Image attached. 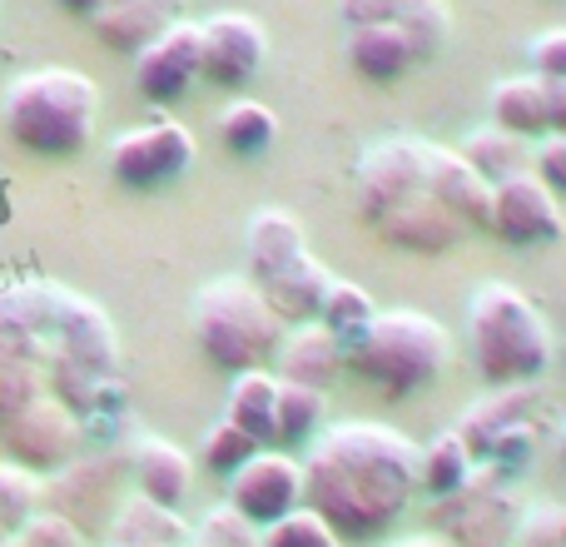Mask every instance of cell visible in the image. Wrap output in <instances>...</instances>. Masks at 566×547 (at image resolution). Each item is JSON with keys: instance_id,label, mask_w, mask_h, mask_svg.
<instances>
[{"instance_id": "8992f818", "label": "cell", "mask_w": 566, "mask_h": 547, "mask_svg": "<svg viewBox=\"0 0 566 547\" xmlns=\"http://www.w3.org/2000/svg\"><path fill=\"white\" fill-rule=\"evenodd\" d=\"M432 155L438 145L412 135H392L382 145H373L358 165V215L363 225H378L388 209L408 205V199L428 195V175H432Z\"/></svg>"}, {"instance_id": "52a82bcc", "label": "cell", "mask_w": 566, "mask_h": 547, "mask_svg": "<svg viewBox=\"0 0 566 547\" xmlns=\"http://www.w3.org/2000/svg\"><path fill=\"white\" fill-rule=\"evenodd\" d=\"M195 155V135L179 120H155V125L125 130L109 145V175H115V185L135 189V195H155V189L185 179Z\"/></svg>"}, {"instance_id": "4fadbf2b", "label": "cell", "mask_w": 566, "mask_h": 547, "mask_svg": "<svg viewBox=\"0 0 566 547\" xmlns=\"http://www.w3.org/2000/svg\"><path fill=\"white\" fill-rule=\"evenodd\" d=\"M50 353L80 363L95 373H119V333L105 319L99 303H90L85 293L55 289V309H50Z\"/></svg>"}, {"instance_id": "ba28073f", "label": "cell", "mask_w": 566, "mask_h": 547, "mask_svg": "<svg viewBox=\"0 0 566 547\" xmlns=\"http://www.w3.org/2000/svg\"><path fill=\"white\" fill-rule=\"evenodd\" d=\"M522 513L527 508L517 503L507 473L478 468L468 488L438 503L432 518H438L442 528H452V543H462V547H512V533H517Z\"/></svg>"}, {"instance_id": "d590c367", "label": "cell", "mask_w": 566, "mask_h": 547, "mask_svg": "<svg viewBox=\"0 0 566 547\" xmlns=\"http://www.w3.org/2000/svg\"><path fill=\"white\" fill-rule=\"evenodd\" d=\"M45 393V369L35 359H15V353H0V423H10L20 409Z\"/></svg>"}, {"instance_id": "60d3db41", "label": "cell", "mask_w": 566, "mask_h": 547, "mask_svg": "<svg viewBox=\"0 0 566 547\" xmlns=\"http://www.w3.org/2000/svg\"><path fill=\"white\" fill-rule=\"evenodd\" d=\"M527 60H532V75L537 80H547V85H566V25L542 30V35L527 45Z\"/></svg>"}, {"instance_id": "7c38bea8", "label": "cell", "mask_w": 566, "mask_h": 547, "mask_svg": "<svg viewBox=\"0 0 566 547\" xmlns=\"http://www.w3.org/2000/svg\"><path fill=\"white\" fill-rule=\"evenodd\" d=\"M205 80V30L195 20H175L135 55V85L149 105H175Z\"/></svg>"}, {"instance_id": "4dcf8cb0", "label": "cell", "mask_w": 566, "mask_h": 547, "mask_svg": "<svg viewBox=\"0 0 566 547\" xmlns=\"http://www.w3.org/2000/svg\"><path fill=\"white\" fill-rule=\"evenodd\" d=\"M458 155L468 159V165L478 169L488 185H502V179L532 169V145H527V140H517V135H507V130H497V125L472 130V135L458 145Z\"/></svg>"}, {"instance_id": "7bdbcfd3", "label": "cell", "mask_w": 566, "mask_h": 547, "mask_svg": "<svg viewBox=\"0 0 566 547\" xmlns=\"http://www.w3.org/2000/svg\"><path fill=\"white\" fill-rule=\"evenodd\" d=\"M552 135H566V85H552Z\"/></svg>"}, {"instance_id": "7402d4cb", "label": "cell", "mask_w": 566, "mask_h": 547, "mask_svg": "<svg viewBox=\"0 0 566 547\" xmlns=\"http://www.w3.org/2000/svg\"><path fill=\"white\" fill-rule=\"evenodd\" d=\"M129 473H135V493L165 503V508H185L189 488H195V463L169 438H139L129 453Z\"/></svg>"}, {"instance_id": "4316f807", "label": "cell", "mask_w": 566, "mask_h": 547, "mask_svg": "<svg viewBox=\"0 0 566 547\" xmlns=\"http://www.w3.org/2000/svg\"><path fill=\"white\" fill-rule=\"evenodd\" d=\"M274 409H279V379L269 369H249L234 373L229 383V403H224V419L234 429H244L259 448H274Z\"/></svg>"}, {"instance_id": "ab89813d", "label": "cell", "mask_w": 566, "mask_h": 547, "mask_svg": "<svg viewBox=\"0 0 566 547\" xmlns=\"http://www.w3.org/2000/svg\"><path fill=\"white\" fill-rule=\"evenodd\" d=\"M512 547H566V508H557V503L527 508L517 533H512Z\"/></svg>"}, {"instance_id": "d6a6232c", "label": "cell", "mask_w": 566, "mask_h": 547, "mask_svg": "<svg viewBox=\"0 0 566 547\" xmlns=\"http://www.w3.org/2000/svg\"><path fill=\"white\" fill-rule=\"evenodd\" d=\"M373 313H378V309H373L368 289H358V283H348V279H333L328 293H323V303H318V319H313V323H323V329H328L333 339L348 349V343L373 323Z\"/></svg>"}, {"instance_id": "603a6c76", "label": "cell", "mask_w": 566, "mask_h": 547, "mask_svg": "<svg viewBox=\"0 0 566 547\" xmlns=\"http://www.w3.org/2000/svg\"><path fill=\"white\" fill-rule=\"evenodd\" d=\"M343 60H348V70L358 80H368V85H398V80L418 65L408 35L392 25H353L348 45H343Z\"/></svg>"}, {"instance_id": "9a60e30c", "label": "cell", "mask_w": 566, "mask_h": 547, "mask_svg": "<svg viewBox=\"0 0 566 547\" xmlns=\"http://www.w3.org/2000/svg\"><path fill=\"white\" fill-rule=\"evenodd\" d=\"M338 16H343V25H392V30H402L408 35V45H412V55H418V65L422 60H432L442 45H448V35H452V16H448V6L442 0H338Z\"/></svg>"}, {"instance_id": "44dd1931", "label": "cell", "mask_w": 566, "mask_h": 547, "mask_svg": "<svg viewBox=\"0 0 566 547\" xmlns=\"http://www.w3.org/2000/svg\"><path fill=\"white\" fill-rule=\"evenodd\" d=\"M254 283H259V293L274 303L279 319L293 329V323H313V319H318V303H323V293H328L333 274L323 269L308 249H303V255H293L289 265H279L274 274H264V279H254Z\"/></svg>"}, {"instance_id": "30bf717a", "label": "cell", "mask_w": 566, "mask_h": 547, "mask_svg": "<svg viewBox=\"0 0 566 547\" xmlns=\"http://www.w3.org/2000/svg\"><path fill=\"white\" fill-rule=\"evenodd\" d=\"M0 438H6L10 463H20L30 473H60L80 453V419L55 393H40L30 409H20L10 423H0Z\"/></svg>"}, {"instance_id": "f546056e", "label": "cell", "mask_w": 566, "mask_h": 547, "mask_svg": "<svg viewBox=\"0 0 566 547\" xmlns=\"http://www.w3.org/2000/svg\"><path fill=\"white\" fill-rule=\"evenodd\" d=\"M328 429V399L318 389L279 379V409H274V448H308Z\"/></svg>"}, {"instance_id": "7dc6e473", "label": "cell", "mask_w": 566, "mask_h": 547, "mask_svg": "<svg viewBox=\"0 0 566 547\" xmlns=\"http://www.w3.org/2000/svg\"><path fill=\"white\" fill-rule=\"evenodd\" d=\"M0 543H6V528H0Z\"/></svg>"}, {"instance_id": "f6af8a7d", "label": "cell", "mask_w": 566, "mask_h": 547, "mask_svg": "<svg viewBox=\"0 0 566 547\" xmlns=\"http://www.w3.org/2000/svg\"><path fill=\"white\" fill-rule=\"evenodd\" d=\"M398 547H452V543H442V538H432V533H422V538H408V543H398Z\"/></svg>"}, {"instance_id": "f1b7e54d", "label": "cell", "mask_w": 566, "mask_h": 547, "mask_svg": "<svg viewBox=\"0 0 566 547\" xmlns=\"http://www.w3.org/2000/svg\"><path fill=\"white\" fill-rule=\"evenodd\" d=\"M472 473H478V458H472V448L462 443L458 429L438 433L428 448H418V493H428L432 503L462 493L472 483Z\"/></svg>"}, {"instance_id": "681fc988", "label": "cell", "mask_w": 566, "mask_h": 547, "mask_svg": "<svg viewBox=\"0 0 566 547\" xmlns=\"http://www.w3.org/2000/svg\"><path fill=\"white\" fill-rule=\"evenodd\" d=\"M109 547H119V543H109Z\"/></svg>"}, {"instance_id": "d6986e66", "label": "cell", "mask_w": 566, "mask_h": 547, "mask_svg": "<svg viewBox=\"0 0 566 547\" xmlns=\"http://www.w3.org/2000/svg\"><path fill=\"white\" fill-rule=\"evenodd\" d=\"M428 195L438 199V205L448 209L462 229H468V235H472V229H478V235H488L492 185L458 155V149H442L438 145V155H432V175H428Z\"/></svg>"}, {"instance_id": "c3c4849f", "label": "cell", "mask_w": 566, "mask_h": 547, "mask_svg": "<svg viewBox=\"0 0 566 547\" xmlns=\"http://www.w3.org/2000/svg\"><path fill=\"white\" fill-rule=\"evenodd\" d=\"M0 547H10V538H6V543H0Z\"/></svg>"}, {"instance_id": "e575fe53", "label": "cell", "mask_w": 566, "mask_h": 547, "mask_svg": "<svg viewBox=\"0 0 566 547\" xmlns=\"http://www.w3.org/2000/svg\"><path fill=\"white\" fill-rule=\"evenodd\" d=\"M35 513H40V473L0 458V528H6V538Z\"/></svg>"}, {"instance_id": "484cf974", "label": "cell", "mask_w": 566, "mask_h": 547, "mask_svg": "<svg viewBox=\"0 0 566 547\" xmlns=\"http://www.w3.org/2000/svg\"><path fill=\"white\" fill-rule=\"evenodd\" d=\"M532 409H537V393H532V383H522V389H492L482 403H472L468 413H462L458 433L462 443L472 448V458H488V448L502 438L507 429H517V423H532Z\"/></svg>"}, {"instance_id": "2e32d148", "label": "cell", "mask_w": 566, "mask_h": 547, "mask_svg": "<svg viewBox=\"0 0 566 547\" xmlns=\"http://www.w3.org/2000/svg\"><path fill=\"white\" fill-rule=\"evenodd\" d=\"M50 309H55V283H6L0 289V353L35 359L45 369Z\"/></svg>"}, {"instance_id": "ffe728a7", "label": "cell", "mask_w": 566, "mask_h": 547, "mask_svg": "<svg viewBox=\"0 0 566 547\" xmlns=\"http://www.w3.org/2000/svg\"><path fill=\"white\" fill-rule=\"evenodd\" d=\"M185 0H105L95 10V35L105 40L109 50H125V55H139L155 35H165L179 20Z\"/></svg>"}, {"instance_id": "3957f363", "label": "cell", "mask_w": 566, "mask_h": 547, "mask_svg": "<svg viewBox=\"0 0 566 547\" xmlns=\"http://www.w3.org/2000/svg\"><path fill=\"white\" fill-rule=\"evenodd\" d=\"M468 349L488 389H522L552 369V329L512 283H482L468 303Z\"/></svg>"}, {"instance_id": "ac0fdd59", "label": "cell", "mask_w": 566, "mask_h": 547, "mask_svg": "<svg viewBox=\"0 0 566 547\" xmlns=\"http://www.w3.org/2000/svg\"><path fill=\"white\" fill-rule=\"evenodd\" d=\"M343 369H348V353H343V343L323 323H293L274 353V379L303 383V389H318V393H328Z\"/></svg>"}, {"instance_id": "d4e9b609", "label": "cell", "mask_w": 566, "mask_h": 547, "mask_svg": "<svg viewBox=\"0 0 566 547\" xmlns=\"http://www.w3.org/2000/svg\"><path fill=\"white\" fill-rule=\"evenodd\" d=\"M189 533L195 528L179 518V508H165L145 493H129L109 523V543L119 547H189Z\"/></svg>"}, {"instance_id": "f35d334b", "label": "cell", "mask_w": 566, "mask_h": 547, "mask_svg": "<svg viewBox=\"0 0 566 547\" xmlns=\"http://www.w3.org/2000/svg\"><path fill=\"white\" fill-rule=\"evenodd\" d=\"M10 547H80V523L65 513H35L10 533Z\"/></svg>"}, {"instance_id": "74e56055", "label": "cell", "mask_w": 566, "mask_h": 547, "mask_svg": "<svg viewBox=\"0 0 566 547\" xmlns=\"http://www.w3.org/2000/svg\"><path fill=\"white\" fill-rule=\"evenodd\" d=\"M259 547H343V543L333 538V528L318 513L298 508V513H289V518L259 528Z\"/></svg>"}, {"instance_id": "b9f144b4", "label": "cell", "mask_w": 566, "mask_h": 547, "mask_svg": "<svg viewBox=\"0 0 566 547\" xmlns=\"http://www.w3.org/2000/svg\"><path fill=\"white\" fill-rule=\"evenodd\" d=\"M532 175H537L557 199H566V135L537 140V149H532Z\"/></svg>"}, {"instance_id": "ee69618b", "label": "cell", "mask_w": 566, "mask_h": 547, "mask_svg": "<svg viewBox=\"0 0 566 547\" xmlns=\"http://www.w3.org/2000/svg\"><path fill=\"white\" fill-rule=\"evenodd\" d=\"M60 10H70V16H95L99 6H105V0H55Z\"/></svg>"}, {"instance_id": "bcb514c9", "label": "cell", "mask_w": 566, "mask_h": 547, "mask_svg": "<svg viewBox=\"0 0 566 547\" xmlns=\"http://www.w3.org/2000/svg\"><path fill=\"white\" fill-rule=\"evenodd\" d=\"M562 463H566V429H562Z\"/></svg>"}, {"instance_id": "8d00e7d4", "label": "cell", "mask_w": 566, "mask_h": 547, "mask_svg": "<svg viewBox=\"0 0 566 547\" xmlns=\"http://www.w3.org/2000/svg\"><path fill=\"white\" fill-rule=\"evenodd\" d=\"M189 547H259V528L244 513L229 508V503H219V508H209L205 518L195 523Z\"/></svg>"}, {"instance_id": "836d02e7", "label": "cell", "mask_w": 566, "mask_h": 547, "mask_svg": "<svg viewBox=\"0 0 566 547\" xmlns=\"http://www.w3.org/2000/svg\"><path fill=\"white\" fill-rule=\"evenodd\" d=\"M254 453H259V443L249 438L244 429H234L229 419H219L214 429L205 433V443H199V463H205V473H214V478H224V483L234 478Z\"/></svg>"}, {"instance_id": "8fae6325", "label": "cell", "mask_w": 566, "mask_h": 547, "mask_svg": "<svg viewBox=\"0 0 566 547\" xmlns=\"http://www.w3.org/2000/svg\"><path fill=\"white\" fill-rule=\"evenodd\" d=\"M229 508L244 513L254 528H269V523L298 513L303 508V463L283 448H259L229 478Z\"/></svg>"}, {"instance_id": "e0dca14e", "label": "cell", "mask_w": 566, "mask_h": 547, "mask_svg": "<svg viewBox=\"0 0 566 547\" xmlns=\"http://www.w3.org/2000/svg\"><path fill=\"white\" fill-rule=\"evenodd\" d=\"M373 229H378L382 245L402 249V255H448V249H458L462 239H468V229L432 195H418V199H408V205L388 209Z\"/></svg>"}, {"instance_id": "5b68a950", "label": "cell", "mask_w": 566, "mask_h": 547, "mask_svg": "<svg viewBox=\"0 0 566 547\" xmlns=\"http://www.w3.org/2000/svg\"><path fill=\"white\" fill-rule=\"evenodd\" d=\"M195 343L214 369L249 373V369H274V353L289 333V323L274 313V303L259 293L254 279H214L195 293Z\"/></svg>"}, {"instance_id": "9c48e42d", "label": "cell", "mask_w": 566, "mask_h": 547, "mask_svg": "<svg viewBox=\"0 0 566 547\" xmlns=\"http://www.w3.org/2000/svg\"><path fill=\"white\" fill-rule=\"evenodd\" d=\"M566 229L562 199L542 185L532 169L492 185V209H488V235L507 249H542L557 245Z\"/></svg>"}, {"instance_id": "83f0119b", "label": "cell", "mask_w": 566, "mask_h": 547, "mask_svg": "<svg viewBox=\"0 0 566 547\" xmlns=\"http://www.w3.org/2000/svg\"><path fill=\"white\" fill-rule=\"evenodd\" d=\"M308 239H303V225L289 215V209H259L244 229V255H249V279H264L279 265H289L293 255H303Z\"/></svg>"}, {"instance_id": "5bb4252c", "label": "cell", "mask_w": 566, "mask_h": 547, "mask_svg": "<svg viewBox=\"0 0 566 547\" xmlns=\"http://www.w3.org/2000/svg\"><path fill=\"white\" fill-rule=\"evenodd\" d=\"M199 30H205V80L209 85L239 90L264 70L269 35L254 16H244V10H219V16H209Z\"/></svg>"}, {"instance_id": "6da1fadb", "label": "cell", "mask_w": 566, "mask_h": 547, "mask_svg": "<svg viewBox=\"0 0 566 547\" xmlns=\"http://www.w3.org/2000/svg\"><path fill=\"white\" fill-rule=\"evenodd\" d=\"M418 498V443L392 423L348 419L323 429L303 458V508L338 543H373Z\"/></svg>"}, {"instance_id": "1f68e13d", "label": "cell", "mask_w": 566, "mask_h": 547, "mask_svg": "<svg viewBox=\"0 0 566 547\" xmlns=\"http://www.w3.org/2000/svg\"><path fill=\"white\" fill-rule=\"evenodd\" d=\"M279 140V115L259 100H234V105L219 115V145L239 159H259L269 155Z\"/></svg>"}, {"instance_id": "cb8c5ba5", "label": "cell", "mask_w": 566, "mask_h": 547, "mask_svg": "<svg viewBox=\"0 0 566 547\" xmlns=\"http://www.w3.org/2000/svg\"><path fill=\"white\" fill-rule=\"evenodd\" d=\"M492 125L537 145L552 135V85L537 75H512L492 85Z\"/></svg>"}, {"instance_id": "277c9868", "label": "cell", "mask_w": 566, "mask_h": 547, "mask_svg": "<svg viewBox=\"0 0 566 547\" xmlns=\"http://www.w3.org/2000/svg\"><path fill=\"white\" fill-rule=\"evenodd\" d=\"M343 353H348L353 379L378 389L382 399H412V393L432 389L438 373L448 369L452 339L422 309H382Z\"/></svg>"}, {"instance_id": "7a4b0ae2", "label": "cell", "mask_w": 566, "mask_h": 547, "mask_svg": "<svg viewBox=\"0 0 566 547\" xmlns=\"http://www.w3.org/2000/svg\"><path fill=\"white\" fill-rule=\"evenodd\" d=\"M99 115V90L85 70L40 65L10 80L6 90V130L20 149L45 159H70L90 145Z\"/></svg>"}]
</instances>
